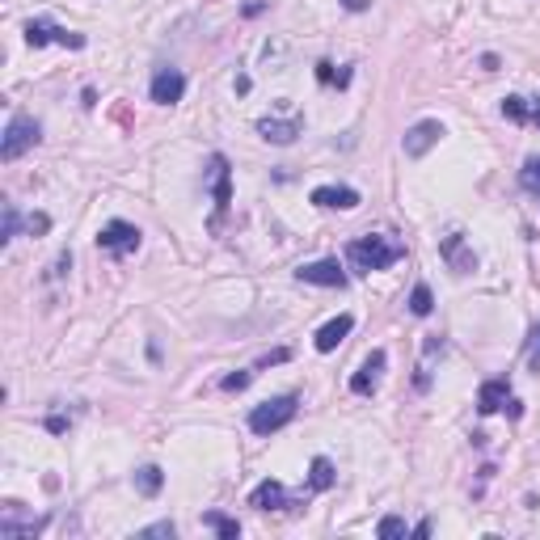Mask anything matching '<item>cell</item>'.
Here are the masks:
<instances>
[{
  "instance_id": "7a4b0ae2",
  "label": "cell",
  "mask_w": 540,
  "mask_h": 540,
  "mask_svg": "<svg viewBox=\"0 0 540 540\" xmlns=\"http://www.w3.org/2000/svg\"><path fill=\"white\" fill-rule=\"evenodd\" d=\"M295 410H300V397H295V393L270 397V401L254 405V414H249V430H254V435H275V430H283L287 422H292Z\"/></svg>"
},
{
  "instance_id": "d4e9b609",
  "label": "cell",
  "mask_w": 540,
  "mask_h": 540,
  "mask_svg": "<svg viewBox=\"0 0 540 540\" xmlns=\"http://www.w3.org/2000/svg\"><path fill=\"white\" fill-rule=\"evenodd\" d=\"M254 381V371H233V376H224V393H241V389H246V384Z\"/></svg>"
},
{
  "instance_id": "cb8c5ba5",
  "label": "cell",
  "mask_w": 540,
  "mask_h": 540,
  "mask_svg": "<svg viewBox=\"0 0 540 540\" xmlns=\"http://www.w3.org/2000/svg\"><path fill=\"white\" fill-rule=\"evenodd\" d=\"M17 224H22V216H17V207H5V228H0V241H5V246H9L13 236H17Z\"/></svg>"
},
{
  "instance_id": "7c38bea8",
  "label": "cell",
  "mask_w": 540,
  "mask_h": 540,
  "mask_svg": "<svg viewBox=\"0 0 540 540\" xmlns=\"http://www.w3.org/2000/svg\"><path fill=\"white\" fill-rule=\"evenodd\" d=\"M384 363H389V355H384V351H371V355L363 359V368H359L355 376H351V393H355V397L376 393V384H381Z\"/></svg>"
},
{
  "instance_id": "6da1fadb",
  "label": "cell",
  "mask_w": 540,
  "mask_h": 540,
  "mask_svg": "<svg viewBox=\"0 0 540 540\" xmlns=\"http://www.w3.org/2000/svg\"><path fill=\"white\" fill-rule=\"evenodd\" d=\"M401 258H405V246L401 241H389V236H359V241L346 246V262H351L355 270H363V275H371V270H389Z\"/></svg>"
},
{
  "instance_id": "52a82bcc",
  "label": "cell",
  "mask_w": 540,
  "mask_h": 540,
  "mask_svg": "<svg viewBox=\"0 0 540 540\" xmlns=\"http://www.w3.org/2000/svg\"><path fill=\"white\" fill-rule=\"evenodd\" d=\"M308 498H292V494L283 490V481H262L258 490L249 494V506H258V511H295V506H304Z\"/></svg>"
},
{
  "instance_id": "7402d4cb",
  "label": "cell",
  "mask_w": 540,
  "mask_h": 540,
  "mask_svg": "<svg viewBox=\"0 0 540 540\" xmlns=\"http://www.w3.org/2000/svg\"><path fill=\"white\" fill-rule=\"evenodd\" d=\"M503 114L511 119V123H532V101L528 98H506Z\"/></svg>"
},
{
  "instance_id": "2e32d148",
  "label": "cell",
  "mask_w": 540,
  "mask_h": 540,
  "mask_svg": "<svg viewBox=\"0 0 540 540\" xmlns=\"http://www.w3.org/2000/svg\"><path fill=\"white\" fill-rule=\"evenodd\" d=\"M351 330H355V317H351V313H342V317H333L330 325H321V330H317V351H321V355H330L333 346L342 342V338H346Z\"/></svg>"
},
{
  "instance_id": "1f68e13d",
  "label": "cell",
  "mask_w": 540,
  "mask_h": 540,
  "mask_svg": "<svg viewBox=\"0 0 540 540\" xmlns=\"http://www.w3.org/2000/svg\"><path fill=\"white\" fill-rule=\"evenodd\" d=\"M342 5H346V9H355V13H359V9H368V0H342Z\"/></svg>"
},
{
  "instance_id": "4316f807",
  "label": "cell",
  "mask_w": 540,
  "mask_h": 540,
  "mask_svg": "<svg viewBox=\"0 0 540 540\" xmlns=\"http://www.w3.org/2000/svg\"><path fill=\"white\" fill-rule=\"evenodd\" d=\"M173 532H178V528H173L169 519H165V524H152V528H144L140 536H169V540H173Z\"/></svg>"
},
{
  "instance_id": "44dd1931",
  "label": "cell",
  "mask_w": 540,
  "mask_h": 540,
  "mask_svg": "<svg viewBox=\"0 0 540 540\" xmlns=\"http://www.w3.org/2000/svg\"><path fill=\"white\" fill-rule=\"evenodd\" d=\"M430 308H435L430 287H427V283H418L414 292H410V313H414V317H430Z\"/></svg>"
},
{
  "instance_id": "30bf717a",
  "label": "cell",
  "mask_w": 540,
  "mask_h": 540,
  "mask_svg": "<svg viewBox=\"0 0 540 540\" xmlns=\"http://www.w3.org/2000/svg\"><path fill=\"white\" fill-rule=\"evenodd\" d=\"M211 198H216V211H228V203H233V169H228V157L224 152H216L211 157Z\"/></svg>"
},
{
  "instance_id": "f1b7e54d",
  "label": "cell",
  "mask_w": 540,
  "mask_h": 540,
  "mask_svg": "<svg viewBox=\"0 0 540 540\" xmlns=\"http://www.w3.org/2000/svg\"><path fill=\"white\" fill-rule=\"evenodd\" d=\"M292 355V351H270V355H262V363L258 368H270V363H283V359Z\"/></svg>"
},
{
  "instance_id": "4fadbf2b",
  "label": "cell",
  "mask_w": 540,
  "mask_h": 540,
  "mask_svg": "<svg viewBox=\"0 0 540 540\" xmlns=\"http://www.w3.org/2000/svg\"><path fill=\"white\" fill-rule=\"evenodd\" d=\"M313 203L317 207H333V211H351V207H359V190H351V186H317Z\"/></svg>"
},
{
  "instance_id": "484cf974",
  "label": "cell",
  "mask_w": 540,
  "mask_h": 540,
  "mask_svg": "<svg viewBox=\"0 0 540 540\" xmlns=\"http://www.w3.org/2000/svg\"><path fill=\"white\" fill-rule=\"evenodd\" d=\"M528 368L540 376V325L532 330V338H528Z\"/></svg>"
},
{
  "instance_id": "5b68a950",
  "label": "cell",
  "mask_w": 540,
  "mask_h": 540,
  "mask_svg": "<svg viewBox=\"0 0 540 540\" xmlns=\"http://www.w3.org/2000/svg\"><path fill=\"white\" fill-rule=\"evenodd\" d=\"M25 43L30 47H47V43H60V47H72L81 51L85 47V34H72V30H63V25L47 22V17H34V22H25Z\"/></svg>"
},
{
  "instance_id": "d6986e66",
  "label": "cell",
  "mask_w": 540,
  "mask_h": 540,
  "mask_svg": "<svg viewBox=\"0 0 540 540\" xmlns=\"http://www.w3.org/2000/svg\"><path fill=\"white\" fill-rule=\"evenodd\" d=\"M203 528L220 532L224 540H236V536H241V524H236V519H228V516H220V511H207V516H203Z\"/></svg>"
},
{
  "instance_id": "e0dca14e",
  "label": "cell",
  "mask_w": 540,
  "mask_h": 540,
  "mask_svg": "<svg viewBox=\"0 0 540 540\" xmlns=\"http://www.w3.org/2000/svg\"><path fill=\"white\" fill-rule=\"evenodd\" d=\"M333 481H338V473H333L330 456H317V460H313V468H308V490L325 494V490H333Z\"/></svg>"
},
{
  "instance_id": "ba28073f",
  "label": "cell",
  "mask_w": 540,
  "mask_h": 540,
  "mask_svg": "<svg viewBox=\"0 0 540 540\" xmlns=\"http://www.w3.org/2000/svg\"><path fill=\"white\" fill-rule=\"evenodd\" d=\"M300 283H313V287H346V270L338 266V258H321V262H308V266L295 270Z\"/></svg>"
},
{
  "instance_id": "9a60e30c",
  "label": "cell",
  "mask_w": 540,
  "mask_h": 540,
  "mask_svg": "<svg viewBox=\"0 0 540 540\" xmlns=\"http://www.w3.org/2000/svg\"><path fill=\"white\" fill-rule=\"evenodd\" d=\"M300 131H304L300 119H262L258 123V135L262 140H270V144H292Z\"/></svg>"
},
{
  "instance_id": "4dcf8cb0",
  "label": "cell",
  "mask_w": 540,
  "mask_h": 540,
  "mask_svg": "<svg viewBox=\"0 0 540 540\" xmlns=\"http://www.w3.org/2000/svg\"><path fill=\"white\" fill-rule=\"evenodd\" d=\"M410 536H430V519H422V524H414V528H410Z\"/></svg>"
},
{
  "instance_id": "ac0fdd59",
  "label": "cell",
  "mask_w": 540,
  "mask_h": 540,
  "mask_svg": "<svg viewBox=\"0 0 540 540\" xmlns=\"http://www.w3.org/2000/svg\"><path fill=\"white\" fill-rule=\"evenodd\" d=\"M160 486H165V473H160L157 465H144L140 473H135V490L144 494V498H157Z\"/></svg>"
},
{
  "instance_id": "ffe728a7",
  "label": "cell",
  "mask_w": 540,
  "mask_h": 540,
  "mask_svg": "<svg viewBox=\"0 0 540 540\" xmlns=\"http://www.w3.org/2000/svg\"><path fill=\"white\" fill-rule=\"evenodd\" d=\"M519 186H524L532 198H540V157L524 160V169H519Z\"/></svg>"
},
{
  "instance_id": "9c48e42d",
  "label": "cell",
  "mask_w": 540,
  "mask_h": 540,
  "mask_svg": "<svg viewBox=\"0 0 540 540\" xmlns=\"http://www.w3.org/2000/svg\"><path fill=\"white\" fill-rule=\"evenodd\" d=\"M152 101L157 106H173V101H182L186 93V76L178 72V68H157V76H152Z\"/></svg>"
},
{
  "instance_id": "8fae6325",
  "label": "cell",
  "mask_w": 540,
  "mask_h": 540,
  "mask_svg": "<svg viewBox=\"0 0 540 540\" xmlns=\"http://www.w3.org/2000/svg\"><path fill=\"white\" fill-rule=\"evenodd\" d=\"M439 254H443V262H448L456 275H468V270H477V254L465 246V233L443 236V241H439Z\"/></svg>"
},
{
  "instance_id": "277c9868",
  "label": "cell",
  "mask_w": 540,
  "mask_h": 540,
  "mask_svg": "<svg viewBox=\"0 0 540 540\" xmlns=\"http://www.w3.org/2000/svg\"><path fill=\"white\" fill-rule=\"evenodd\" d=\"M140 228L127 220H111V224H101V233H98V249L101 254H111V258H127V254H135L140 249Z\"/></svg>"
},
{
  "instance_id": "83f0119b",
  "label": "cell",
  "mask_w": 540,
  "mask_h": 540,
  "mask_svg": "<svg viewBox=\"0 0 540 540\" xmlns=\"http://www.w3.org/2000/svg\"><path fill=\"white\" fill-rule=\"evenodd\" d=\"M25 228H30V233H47L51 220H47V216H30V220H25Z\"/></svg>"
},
{
  "instance_id": "3957f363",
  "label": "cell",
  "mask_w": 540,
  "mask_h": 540,
  "mask_svg": "<svg viewBox=\"0 0 540 540\" xmlns=\"http://www.w3.org/2000/svg\"><path fill=\"white\" fill-rule=\"evenodd\" d=\"M38 140H43V127H38V119H30V114H13L9 127H5V140H0V157H5V160L25 157V152H30Z\"/></svg>"
},
{
  "instance_id": "f546056e",
  "label": "cell",
  "mask_w": 540,
  "mask_h": 540,
  "mask_svg": "<svg viewBox=\"0 0 540 540\" xmlns=\"http://www.w3.org/2000/svg\"><path fill=\"white\" fill-rule=\"evenodd\" d=\"M47 430H55V435H60V430H68V418H60V414L47 418Z\"/></svg>"
},
{
  "instance_id": "5bb4252c",
  "label": "cell",
  "mask_w": 540,
  "mask_h": 540,
  "mask_svg": "<svg viewBox=\"0 0 540 540\" xmlns=\"http://www.w3.org/2000/svg\"><path fill=\"white\" fill-rule=\"evenodd\" d=\"M506 401H511V381H506V376L481 384V393H477V410H481V414H498Z\"/></svg>"
},
{
  "instance_id": "603a6c76",
  "label": "cell",
  "mask_w": 540,
  "mask_h": 540,
  "mask_svg": "<svg viewBox=\"0 0 540 540\" xmlns=\"http://www.w3.org/2000/svg\"><path fill=\"white\" fill-rule=\"evenodd\" d=\"M376 536L381 540H401V536H410V528H405L401 516H384L381 524H376Z\"/></svg>"
},
{
  "instance_id": "8992f818",
  "label": "cell",
  "mask_w": 540,
  "mask_h": 540,
  "mask_svg": "<svg viewBox=\"0 0 540 540\" xmlns=\"http://www.w3.org/2000/svg\"><path fill=\"white\" fill-rule=\"evenodd\" d=\"M443 140V123L439 119H422V123H414L410 131H405V140H401V148H405V157H427L430 148Z\"/></svg>"
}]
</instances>
